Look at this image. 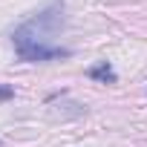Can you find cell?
<instances>
[{
    "mask_svg": "<svg viewBox=\"0 0 147 147\" xmlns=\"http://www.w3.org/2000/svg\"><path fill=\"white\" fill-rule=\"evenodd\" d=\"M0 144H3V141H0Z\"/></svg>",
    "mask_w": 147,
    "mask_h": 147,
    "instance_id": "277c9868",
    "label": "cell"
},
{
    "mask_svg": "<svg viewBox=\"0 0 147 147\" xmlns=\"http://www.w3.org/2000/svg\"><path fill=\"white\" fill-rule=\"evenodd\" d=\"M12 95H15L12 87H0V101H6V98H12Z\"/></svg>",
    "mask_w": 147,
    "mask_h": 147,
    "instance_id": "3957f363",
    "label": "cell"
},
{
    "mask_svg": "<svg viewBox=\"0 0 147 147\" xmlns=\"http://www.w3.org/2000/svg\"><path fill=\"white\" fill-rule=\"evenodd\" d=\"M63 29V0H55L49 9H43L40 15L29 18L26 23H20L12 32L15 49L20 61H55V58H66L69 49L55 43V35Z\"/></svg>",
    "mask_w": 147,
    "mask_h": 147,
    "instance_id": "6da1fadb",
    "label": "cell"
},
{
    "mask_svg": "<svg viewBox=\"0 0 147 147\" xmlns=\"http://www.w3.org/2000/svg\"><path fill=\"white\" fill-rule=\"evenodd\" d=\"M87 75H90L92 81H101V84H115V81H118L115 69H113L107 61H98L95 66H90V69H87Z\"/></svg>",
    "mask_w": 147,
    "mask_h": 147,
    "instance_id": "7a4b0ae2",
    "label": "cell"
}]
</instances>
